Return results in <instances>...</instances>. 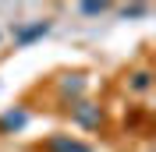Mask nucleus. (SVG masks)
I'll return each mask as SVG.
<instances>
[{"label":"nucleus","mask_w":156,"mask_h":152,"mask_svg":"<svg viewBox=\"0 0 156 152\" xmlns=\"http://www.w3.org/2000/svg\"><path fill=\"white\" fill-rule=\"evenodd\" d=\"M131 88H138V92H142V88H149V74H146V71H138V74H135Z\"/></svg>","instance_id":"2"},{"label":"nucleus","mask_w":156,"mask_h":152,"mask_svg":"<svg viewBox=\"0 0 156 152\" xmlns=\"http://www.w3.org/2000/svg\"><path fill=\"white\" fill-rule=\"evenodd\" d=\"M50 152H92L89 145L75 142V138H68V134H57L53 142H50Z\"/></svg>","instance_id":"1"}]
</instances>
